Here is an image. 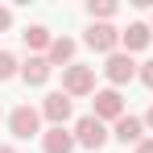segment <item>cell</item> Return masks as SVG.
<instances>
[{
	"instance_id": "cell-5",
	"label": "cell",
	"mask_w": 153,
	"mask_h": 153,
	"mask_svg": "<svg viewBox=\"0 0 153 153\" xmlns=\"http://www.w3.org/2000/svg\"><path fill=\"white\" fill-rule=\"evenodd\" d=\"M71 112H75V100H71L66 91H54V95H46V103H42V116L54 120V128L66 124V120H71Z\"/></svg>"
},
{
	"instance_id": "cell-20",
	"label": "cell",
	"mask_w": 153,
	"mask_h": 153,
	"mask_svg": "<svg viewBox=\"0 0 153 153\" xmlns=\"http://www.w3.org/2000/svg\"><path fill=\"white\" fill-rule=\"evenodd\" d=\"M0 153H17V149H13V145H0Z\"/></svg>"
},
{
	"instance_id": "cell-18",
	"label": "cell",
	"mask_w": 153,
	"mask_h": 153,
	"mask_svg": "<svg viewBox=\"0 0 153 153\" xmlns=\"http://www.w3.org/2000/svg\"><path fill=\"white\" fill-rule=\"evenodd\" d=\"M137 153H153V141H141V145H137Z\"/></svg>"
},
{
	"instance_id": "cell-4",
	"label": "cell",
	"mask_w": 153,
	"mask_h": 153,
	"mask_svg": "<svg viewBox=\"0 0 153 153\" xmlns=\"http://www.w3.org/2000/svg\"><path fill=\"white\" fill-rule=\"evenodd\" d=\"M83 42H87L91 50H100V54H116V46H120V29L103 25V21H91V29H87Z\"/></svg>"
},
{
	"instance_id": "cell-7",
	"label": "cell",
	"mask_w": 153,
	"mask_h": 153,
	"mask_svg": "<svg viewBox=\"0 0 153 153\" xmlns=\"http://www.w3.org/2000/svg\"><path fill=\"white\" fill-rule=\"evenodd\" d=\"M103 75H108V83H128V79L137 75V62H132V54H108V62H103Z\"/></svg>"
},
{
	"instance_id": "cell-12",
	"label": "cell",
	"mask_w": 153,
	"mask_h": 153,
	"mask_svg": "<svg viewBox=\"0 0 153 153\" xmlns=\"http://www.w3.org/2000/svg\"><path fill=\"white\" fill-rule=\"evenodd\" d=\"M21 37H25L29 50H50V46H54V37H50V29H46V25H29Z\"/></svg>"
},
{
	"instance_id": "cell-3",
	"label": "cell",
	"mask_w": 153,
	"mask_h": 153,
	"mask_svg": "<svg viewBox=\"0 0 153 153\" xmlns=\"http://www.w3.org/2000/svg\"><path fill=\"white\" fill-rule=\"evenodd\" d=\"M75 141L83 145V149H103V145H108V128H103V120L83 116V120L75 124Z\"/></svg>"
},
{
	"instance_id": "cell-19",
	"label": "cell",
	"mask_w": 153,
	"mask_h": 153,
	"mask_svg": "<svg viewBox=\"0 0 153 153\" xmlns=\"http://www.w3.org/2000/svg\"><path fill=\"white\" fill-rule=\"evenodd\" d=\"M145 124H149V128H153V108H149V112H145Z\"/></svg>"
},
{
	"instance_id": "cell-15",
	"label": "cell",
	"mask_w": 153,
	"mask_h": 153,
	"mask_svg": "<svg viewBox=\"0 0 153 153\" xmlns=\"http://www.w3.org/2000/svg\"><path fill=\"white\" fill-rule=\"evenodd\" d=\"M13 75H17V58H13L8 50H0V83H4V79H13Z\"/></svg>"
},
{
	"instance_id": "cell-11",
	"label": "cell",
	"mask_w": 153,
	"mask_h": 153,
	"mask_svg": "<svg viewBox=\"0 0 153 153\" xmlns=\"http://www.w3.org/2000/svg\"><path fill=\"white\" fill-rule=\"evenodd\" d=\"M120 42H124V50L132 54V50H145V46L153 42V33H149V25H141V21H137V25H128L124 33H120Z\"/></svg>"
},
{
	"instance_id": "cell-10",
	"label": "cell",
	"mask_w": 153,
	"mask_h": 153,
	"mask_svg": "<svg viewBox=\"0 0 153 153\" xmlns=\"http://www.w3.org/2000/svg\"><path fill=\"white\" fill-rule=\"evenodd\" d=\"M50 58H29L25 66H21V79H25L29 87H42V83H46V79H50Z\"/></svg>"
},
{
	"instance_id": "cell-1",
	"label": "cell",
	"mask_w": 153,
	"mask_h": 153,
	"mask_svg": "<svg viewBox=\"0 0 153 153\" xmlns=\"http://www.w3.org/2000/svg\"><path fill=\"white\" fill-rule=\"evenodd\" d=\"M62 91L75 100V95H91L95 91V66H79L71 62L66 71H62Z\"/></svg>"
},
{
	"instance_id": "cell-13",
	"label": "cell",
	"mask_w": 153,
	"mask_h": 153,
	"mask_svg": "<svg viewBox=\"0 0 153 153\" xmlns=\"http://www.w3.org/2000/svg\"><path fill=\"white\" fill-rule=\"evenodd\" d=\"M75 58V42L71 37H54V46H50V66L54 62H71Z\"/></svg>"
},
{
	"instance_id": "cell-14",
	"label": "cell",
	"mask_w": 153,
	"mask_h": 153,
	"mask_svg": "<svg viewBox=\"0 0 153 153\" xmlns=\"http://www.w3.org/2000/svg\"><path fill=\"white\" fill-rule=\"evenodd\" d=\"M87 13H91V21H103V25H108V17H116V4H112V0H91Z\"/></svg>"
},
{
	"instance_id": "cell-9",
	"label": "cell",
	"mask_w": 153,
	"mask_h": 153,
	"mask_svg": "<svg viewBox=\"0 0 153 153\" xmlns=\"http://www.w3.org/2000/svg\"><path fill=\"white\" fill-rule=\"evenodd\" d=\"M141 132H145V120H137V116H120L116 120V141L120 145H141L145 141Z\"/></svg>"
},
{
	"instance_id": "cell-16",
	"label": "cell",
	"mask_w": 153,
	"mask_h": 153,
	"mask_svg": "<svg viewBox=\"0 0 153 153\" xmlns=\"http://www.w3.org/2000/svg\"><path fill=\"white\" fill-rule=\"evenodd\" d=\"M137 75H141L145 87H153V62H141V71H137Z\"/></svg>"
},
{
	"instance_id": "cell-17",
	"label": "cell",
	"mask_w": 153,
	"mask_h": 153,
	"mask_svg": "<svg viewBox=\"0 0 153 153\" xmlns=\"http://www.w3.org/2000/svg\"><path fill=\"white\" fill-rule=\"evenodd\" d=\"M13 25V13H8V8H4V4H0V33H4V29Z\"/></svg>"
},
{
	"instance_id": "cell-6",
	"label": "cell",
	"mask_w": 153,
	"mask_h": 153,
	"mask_svg": "<svg viewBox=\"0 0 153 153\" xmlns=\"http://www.w3.org/2000/svg\"><path fill=\"white\" fill-rule=\"evenodd\" d=\"M95 120H120L124 116V100H120V91L116 87H108V91H95V112H91Z\"/></svg>"
},
{
	"instance_id": "cell-2",
	"label": "cell",
	"mask_w": 153,
	"mask_h": 153,
	"mask_svg": "<svg viewBox=\"0 0 153 153\" xmlns=\"http://www.w3.org/2000/svg\"><path fill=\"white\" fill-rule=\"evenodd\" d=\"M8 128H13V137H17V141H29V137H37V132H42V112H37V108H29V103H21V108L8 116Z\"/></svg>"
},
{
	"instance_id": "cell-8",
	"label": "cell",
	"mask_w": 153,
	"mask_h": 153,
	"mask_svg": "<svg viewBox=\"0 0 153 153\" xmlns=\"http://www.w3.org/2000/svg\"><path fill=\"white\" fill-rule=\"evenodd\" d=\"M79 141L75 132H66V128H50V132H42V149L46 153H71Z\"/></svg>"
}]
</instances>
